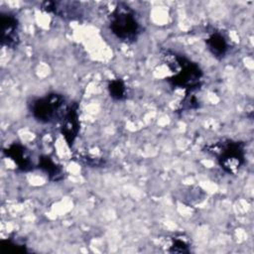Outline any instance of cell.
Wrapping results in <instances>:
<instances>
[{"label": "cell", "instance_id": "6da1fadb", "mask_svg": "<svg viewBox=\"0 0 254 254\" xmlns=\"http://www.w3.org/2000/svg\"><path fill=\"white\" fill-rule=\"evenodd\" d=\"M166 64L174 72L166 81L173 88L184 89L185 93H193L199 89L203 82V71L198 64L184 55L166 51L163 55Z\"/></svg>", "mask_w": 254, "mask_h": 254}, {"label": "cell", "instance_id": "52a82bcc", "mask_svg": "<svg viewBox=\"0 0 254 254\" xmlns=\"http://www.w3.org/2000/svg\"><path fill=\"white\" fill-rule=\"evenodd\" d=\"M41 10L68 20H77L83 14L80 3L75 1H45L41 4Z\"/></svg>", "mask_w": 254, "mask_h": 254}, {"label": "cell", "instance_id": "3957f363", "mask_svg": "<svg viewBox=\"0 0 254 254\" xmlns=\"http://www.w3.org/2000/svg\"><path fill=\"white\" fill-rule=\"evenodd\" d=\"M111 33L121 42L135 43L142 33V26L135 11L124 2H118L108 17Z\"/></svg>", "mask_w": 254, "mask_h": 254}, {"label": "cell", "instance_id": "5b68a950", "mask_svg": "<svg viewBox=\"0 0 254 254\" xmlns=\"http://www.w3.org/2000/svg\"><path fill=\"white\" fill-rule=\"evenodd\" d=\"M1 46L7 49H16L20 44V23L15 14L1 11Z\"/></svg>", "mask_w": 254, "mask_h": 254}, {"label": "cell", "instance_id": "7c38bea8", "mask_svg": "<svg viewBox=\"0 0 254 254\" xmlns=\"http://www.w3.org/2000/svg\"><path fill=\"white\" fill-rule=\"evenodd\" d=\"M167 250L170 253H190V244L189 239L183 234L175 235L171 238V244Z\"/></svg>", "mask_w": 254, "mask_h": 254}, {"label": "cell", "instance_id": "8992f818", "mask_svg": "<svg viewBox=\"0 0 254 254\" xmlns=\"http://www.w3.org/2000/svg\"><path fill=\"white\" fill-rule=\"evenodd\" d=\"M60 122H61V127H60L61 134L63 135L66 145L69 148H71L77 138V135L80 129L78 104L76 102H72L67 106Z\"/></svg>", "mask_w": 254, "mask_h": 254}, {"label": "cell", "instance_id": "7a4b0ae2", "mask_svg": "<svg viewBox=\"0 0 254 254\" xmlns=\"http://www.w3.org/2000/svg\"><path fill=\"white\" fill-rule=\"evenodd\" d=\"M203 151L213 156L219 167L229 175H236L245 163V143L232 139H222L207 144Z\"/></svg>", "mask_w": 254, "mask_h": 254}, {"label": "cell", "instance_id": "277c9868", "mask_svg": "<svg viewBox=\"0 0 254 254\" xmlns=\"http://www.w3.org/2000/svg\"><path fill=\"white\" fill-rule=\"evenodd\" d=\"M67 106L64 96L57 92L35 98L29 103L32 116L41 123L61 121Z\"/></svg>", "mask_w": 254, "mask_h": 254}, {"label": "cell", "instance_id": "9c48e42d", "mask_svg": "<svg viewBox=\"0 0 254 254\" xmlns=\"http://www.w3.org/2000/svg\"><path fill=\"white\" fill-rule=\"evenodd\" d=\"M204 42L208 52L217 60H223L229 52L230 46L228 38L221 31L212 30L208 32Z\"/></svg>", "mask_w": 254, "mask_h": 254}, {"label": "cell", "instance_id": "5bb4252c", "mask_svg": "<svg viewBox=\"0 0 254 254\" xmlns=\"http://www.w3.org/2000/svg\"><path fill=\"white\" fill-rule=\"evenodd\" d=\"M73 160L90 168H101L105 165V161L103 159L94 158L90 156H77V157H74Z\"/></svg>", "mask_w": 254, "mask_h": 254}, {"label": "cell", "instance_id": "8fae6325", "mask_svg": "<svg viewBox=\"0 0 254 254\" xmlns=\"http://www.w3.org/2000/svg\"><path fill=\"white\" fill-rule=\"evenodd\" d=\"M107 90L109 96L117 101L126 99L127 97V87L124 80L120 77L110 79L107 83Z\"/></svg>", "mask_w": 254, "mask_h": 254}, {"label": "cell", "instance_id": "4fadbf2b", "mask_svg": "<svg viewBox=\"0 0 254 254\" xmlns=\"http://www.w3.org/2000/svg\"><path fill=\"white\" fill-rule=\"evenodd\" d=\"M199 107V101L193 95V93H185L183 100L180 102V105L176 112H185L190 110H195Z\"/></svg>", "mask_w": 254, "mask_h": 254}, {"label": "cell", "instance_id": "ba28073f", "mask_svg": "<svg viewBox=\"0 0 254 254\" xmlns=\"http://www.w3.org/2000/svg\"><path fill=\"white\" fill-rule=\"evenodd\" d=\"M3 154L11 159L21 172H29L34 169L29 150L20 143H12L3 149Z\"/></svg>", "mask_w": 254, "mask_h": 254}, {"label": "cell", "instance_id": "30bf717a", "mask_svg": "<svg viewBox=\"0 0 254 254\" xmlns=\"http://www.w3.org/2000/svg\"><path fill=\"white\" fill-rule=\"evenodd\" d=\"M36 167L40 169L43 173H45L49 180L52 182H60L64 177V171L62 168V166L56 163L48 155L40 156Z\"/></svg>", "mask_w": 254, "mask_h": 254}]
</instances>
